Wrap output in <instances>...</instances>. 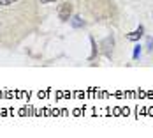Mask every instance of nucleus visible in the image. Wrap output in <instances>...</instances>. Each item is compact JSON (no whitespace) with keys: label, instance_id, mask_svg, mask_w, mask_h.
Here are the masks:
<instances>
[{"label":"nucleus","instance_id":"6","mask_svg":"<svg viewBox=\"0 0 153 138\" xmlns=\"http://www.w3.org/2000/svg\"><path fill=\"white\" fill-rule=\"evenodd\" d=\"M14 2H18V0H0V5H11Z\"/></svg>","mask_w":153,"mask_h":138},{"label":"nucleus","instance_id":"7","mask_svg":"<svg viewBox=\"0 0 153 138\" xmlns=\"http://www.w3.org/2000/svg\"><path fill=\"white\" fill-rule=\"evenodd\" d=\"M41 4H49V2H56V0H39Z\"/></svg>","mask_w":153,"mask_h":138},{"label":"nucleus","instance_id":"4","mask_svg":"<svg viewBox=\"0 0 153 138\" xmlns=\"http://www.w3.org/2000/svg\"><path fill=\"white\" fill-rule=\"evenodd\" d=\"M139 57H141V46H134V53H132V59H134V60H137Z\"/></svg>","mask_w":153,"mask_h":138},{"label":"nucleus","instance_id":"3","mask_svg":"<svg viewBox=\"0 0 153 138\" xmlns=\"http://www.w3.org/2000/svg\"><path fill=\"white\" fill-rule=\"evenodd\" d=\"M71 23H72L74 29H81V27H85V21L81 20V16H74V18H71Z\"/></svg>","mask_w":153,"mask_h":138},{"label":"nucleus","instance_id":"5","mask_svg":"<svg viewBox=\"0 0 153 138\" xmlns=\"http://www.w3.org/2000/svg\"><path fill=\"white\" fill-rule=\"evenodd\" d=\"M146 48H148L150 51L153 50V37H148V39H146Z\"/></svg>","mask_w":153,"mask_h":138},{"label":"nucleus","instance_id":"2","mask_svg":"<svg viewBox=\"0 0 153 138\" xmlns=\"http://www.w3.org/2000/svg\"><path fill=\"white\" fill-rule=\"evenodd\" d=\"M143 35H144V27H143V25H139L137 30L130 32V34L127 35V39H128V41H139V39H141Z\"/></svg>","mask_w":153,"mask_h":138},{"label":"nucleus","instance_id":"1","mask_svg":"<svg viewBox=\"0 0 153 138\" xmlns=\"http://www.w3.org/2000/svg\"><path fill=\"white\" fill-rule=\"evenodd\" d=\"M71 16H72V5L69 2H63L58 7V18H60L62 21H69Z\"/></svg>","mask_w":153,"mask_h":138}]
</instances>
